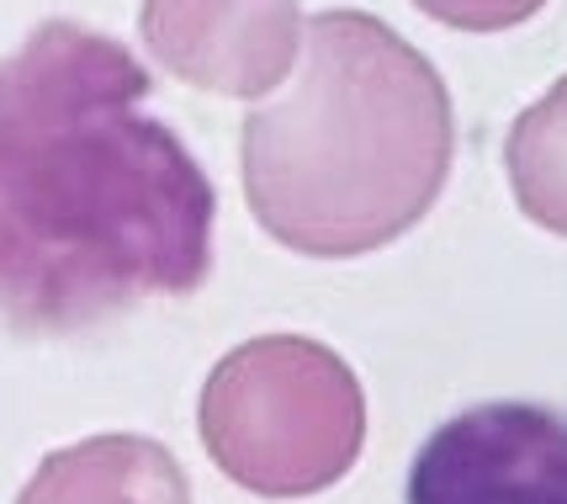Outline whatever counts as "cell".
Masks as SVG:
<instances>
[{
    "instance_id": "cell-1",
    "label": "cell",
    "mask_w": 567,
    "mask_h": 504,
    "mask_svg": "<svg viewBox=\"0 0 567 504\" xmlns=\"http://www.w3.org/2000/svg\"><path fill=\"white\" fill-rule=\"evenodd\" d=\"M148 70L96 27L43 22L0 53V325L70 335L213 271V181Z\"/></svg>"
},
{
    "instance_id": "cell-2",
    "label": "cell",
    "mask_w": 567,
    "mask_h": 504,
    "mask_svg": "<svg viewBox=\"0 0 567 504\" xmlns=\"http://www.w3.org/2000/svg\"><path fill=\"white\" fill-rule=\"evenodd\" d=\"M456 160L441 70L382 17L302 22L297 80L245 117L249 213L276 245L355 260L403 239L435 207Z\"/></svg>"
},
{
    "instance_id": "cell-3",
    "label": "cell",
    "mask_w": 567,
    "mask_h": 504,
    "mask_svg": "<svg viewBox=\"0 0 567 504\" xmlns=\"http://www.w3.org/2000/svg\"><path fill=\"white\" fill-rule=\"evenodd\" d=\"M197 430L228 483L260 500H308L361 462L367 393L323 340L260 335L207 372Z\"/></svg>"
},
{
    "instance_id": "cell-4",
    "label": "cell",
    "mask_w": 567,
    "mask_h": 504,
    "mask_svg": "<svg viewBox=\"0 0 567 504\" xmlns=\"http://www.w3.org/2000/svg\"><path fill=\"white\" fill-rule=\"evenodd\" d=\"M403 504H567V414L477 403L445 420L414 456Z\"/></svg>"
},
{
    "instance_id": "cell-5",
    "label": "cell",
    "mask_w": 567,
    "mask_h": 504,
    "mask_svg": "<svg viewBox=\"0 0 567 504\" xmlns=\"http://www.w3.org/2000/svg\"><path fill=\"white\" fill-rule=\"evenodd\" d=\"M302 0H144L148 53L175 80L234 101L271 96L302 53Z\"/></svg>"
},
{
    "instance_id": "cell-6",
    "label": "cell",
    "mask_w": 567,
    "mask_h": 504,
    "mask_svg": "<svg viewBox=\"0 0 567 504\" xmlns=\"http://www.w3.org/2000/svg\"><path fill=\"white\" fill-rule=\"evenodd\" d=\"M17 504H192V483L165 441L106 430L43 456Z\"/></svg>"
},
{
    "instance_id": "cell-7",
    "label": "cell",
    "mask_w": 567,
    "mask_h": 504,
    "mask_svg": "<svg viewBox=\"0 0 567 504\" xmlns=\"http://www.w3.org/2000/svg\"><path fill=\"white\" fill-rule=\"evenodd\" d=\"M504 171L519 213L567 239V75L515 117L504 138Z\"/></svg>"
},
{
    "instance_id": "cell-8",
    "label": "cell",
    "mask_w": 567,
    "mask_h": 504,
    "mask_svg": "<svg viewBox=\"0 0 567 504\" xmlns=\"http://www.w3.org/2000/svg\"><path fill=\"white\" fill-rule=\"evenodd\" d=\"M414 6L456 32H504V27L530 22L546 0H414Z\"/></svg>"
}]
</instances>
